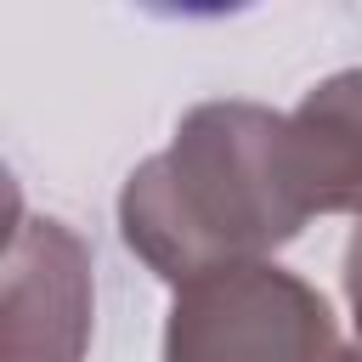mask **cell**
I'll return each mask as SVG.
<instances>
[{"mask_svg": "<svg viewBox=\"0 0 362 362\" xmlns=\"http://www.w3.org/2000/svg\"><path fill=\"white\" fill-rule=\"evenodd\" d=\"M305 221L288 175V113L238 96L187 107L170 147L119 187V238L170 288L272 260Z\"/></svg>", "mask_w": 362, "mask_h": 362, "instance_id": "cell-1", "label": "cell"}, {"mask_svg": "<svg viewBox=\"0 0 362 362\" xmlns=\"http://www.w3.org/2000/svg\"><path fill=\"white\" fill-rule=\"evenodd\" d=\"M164 362H351V339L305 277L249 260L175 288Z\"/></svg>", "mask_w": 362, "mask_h": 362, "instance_id": "cell-2", "label": "cell"}, {"mask_svg": "<svg viewBox=\"0 0 362 362\" xmlns=\"http://www.w3.org/2000/svg\"><path fill=\"white\" fill-rule=\"evenodd\" d=\"M90 249L51 215H23L6 238L0 362H85L90 351Z\"/></svg>", "mask_w": 362, "mask_h": 362, "instance_id": "cell-3", "label": "cell"}, {"mask_svg": "<svg viewBox=\"0 0 362 362\" xmlns=\"http://www.w3.org/2000/svg\"><path fill=\"white\" fill-rule=\"evenodd\" d=\"M288 175L305 215H351L362 226V68L317 79L288 107Z\"/></svg>", "mask_w": 362, "mask_h": 362, "instance_id": "cell-4", "label": "cell"}]
</instances>
